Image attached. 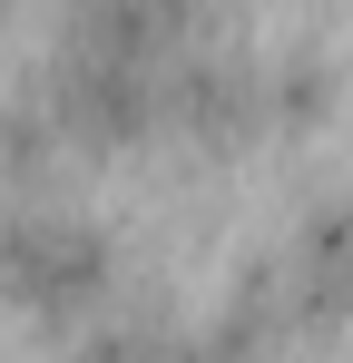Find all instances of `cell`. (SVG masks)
<instances>
[{"mask_svg":"<svg viewBox=\"0 0 353 363\" xmlns=\"http://www.w3.org/2000/svg\"><path fill=\"white\" fill-rule=\"evenodd\" d=\"M118 255L89 216H59V206H20L0 216V285L30 304V314H79V304H108Z\"/></svg>","mask_w":353,"mask_h":363,"instance_id":"6da1fadb","label":"cell"},{"mask_svg":"<svg viewBox=\"0 0 353 363\" xmlns=\"http://www.w3.org/2000/svg\"><path fill=\"white\" fill-rule=\"evenodd\" d=\"M324 108H334V69L314 60V50L265 60V128H314Z\"/></svg>","mask_w":353,"mask_h":363,"instance_id":"7a4b0ae2","label":"cell"},{"mask_svg":"<svg viewBox=\"0 0 353 363\" xmlns=\"http://www.w3.org/2000/svg\"><path fill=\"white\" fill-rule=\"evenodd\" d=\"M167 344H176V334L157 324V314H99L69 363H167Z\"/></svg>","mask_w":353,"mask_h":363,"instance_id":"3957f363","label":"cell"}]
</instances>
